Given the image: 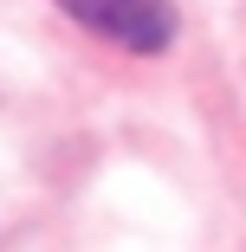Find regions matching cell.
<instances>
[{
  "label": "cell",
  "mask_w": 246,
  "mask_h": 252,
  "mask_svg": "<svg viewBox=\"0 0 246 252\" xmlns=\"http://www.w3.org/2000/svg\"><path fill=\"white\" fill-rule=\"evenodd\" d=\"M59 7H65L84 32L123 45V52H162V45L175 39L169 0H59Z\"/></svg>",
  "instance_id": "obj_1"
}]
</instances>
